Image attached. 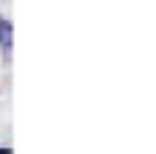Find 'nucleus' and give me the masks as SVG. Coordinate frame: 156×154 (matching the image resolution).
<instances>
[{
  "instance_id": "f257e3e1",
  "label": "nucleus",
  "mask_w": 156,
  "mask_h": 154,
  "mask_svg": "<svg viewBox=\"0 0 156 154\" xmlns=\"http://www.w3.org/2000/svg\"><path fill=\"white\" fill-rule=\"evenodd\" d=\"M0 46H3L6 54L12 51V23L9 20H0Z\"/></svg>"
}]
</instances>
